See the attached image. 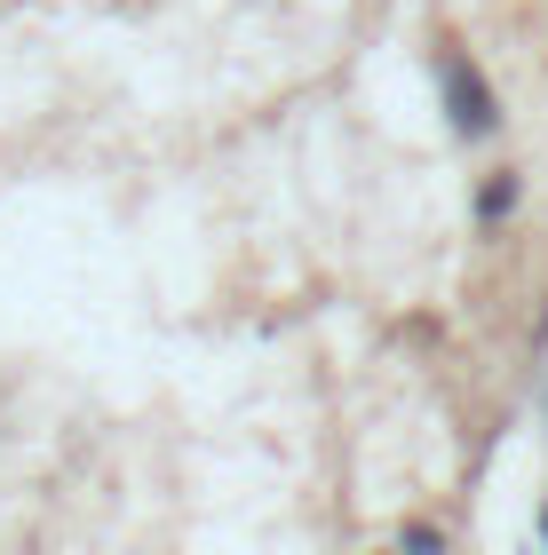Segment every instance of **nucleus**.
I'll return each instance as SVG.
<instances>
[{
  "label": "nucleus",
  "mask_w": 548,
  "mask_h": 555,
  "mask_svg": "<svg viewBox=\"0 0 548 555\" xmlns=\"http://www.w3.org/2000/svg\"><path fill=\"white\" fill-rule=\"evenodd\" d=\"M540 532H548V516H540Z\"/></svg>",
  "instance_id": "3"
},
{
  "label": "nucleus",
  "mask_w": 548,
  "mask_h": 555,
  "mask_svg": "<svg viewBox=\"0 0 548 555\" xmlns=\"http://www.w3.org/2000/svg\"><path fill=\"white\" fill-rule=\"evenodd\" d=\"M437 88H445V112H454L461 135H493L501 128V104H493L485 72L461 56V48H437Z\"/></svg>",
  "instance_id": "1"
},
{
  "label": "nucleus",
  "mask_w": 548,
  "mask_h": 555,
  "mask_svg": "<svg viewBox=\"0 0 548 555\" xmlns=\"http://www.w3.org/2000/svg\"><path fill=\"white\" fill-rule=\"evenodd\" d=\"M517 207V175H493V183L477 191V222H501Z\"/></svg>",
  "instance_id": "2"
}]
</instances>
